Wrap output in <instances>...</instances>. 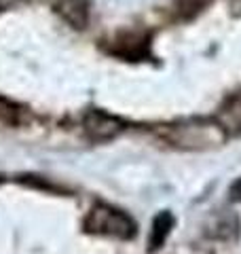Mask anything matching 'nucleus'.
<instances>
[{"mask_svg":"<svg viewBox=\"0 0 241 254\" xmlns=\"http://www.w3.org/2000/svg\"><path fill=\"white\" fill-rule=\"evenodd\" d=\"M17 121H19V110L9 100L0 98V125H17Z\"/></svg>","mask_w":241,"mask_h":254,"instance_id":"obj_8","label":"nucleus"},{"mask_svg":"<svg viewBox=\"0 0 241 254\" xmlns=\"http://www.w3.org/2000/svg\"><path fill=\"white\" fill-rule=\"evenodd\" d=\"M55 13L74 30H85L89 26V2L87 0H58Z\"/></svg>","mask_w":241,"mask_h":254,"instance_id":"obj_4","label":"nucleus"},{"mask_svg":"<svg viewBox=\"0 0 241 254\" xmlns=\"http://www.w3.org/2000/svg\"><path fill=\"white\" fill-rule=\"evenodd\" d=\"M174 214L172 212H159L155 218H152V225H150V237H148V250L150 252H157L161 250V246L167 242L172 229H174Z\"/></svg>","mask_w":241,"mask_h":254,"instance_id":"obj_5","label":"nucleus"},{"mask_svg":"<svg viewBox=\"0 0 241 254\" xmlns=\"http://www.w3.org/2000/svg\"><path fill=\"white\" fill-rule=\"evenodd\" d=\"M229 199L235 201V203H241V178H237V180L229 187Z\"/></svg>","mask_w":241,"mask_h":254,"instance_id":"obj_9","label":"nucleus"},{"mask_svg":"<svg viewBox=\"0 0 241 254\" xmlns=\"http://www.w3.org/2000/svg\"><path fill=\"white\" fill-rule=\"evenodd\" d=\"M216 121L224 127V131L227 133H235V136L241 133V95L231 98L227 104L220 108Z\"/></svg>","mask_w":241,"mask_h":254,"instance_id":"obj_6","label":"nucleus"},{"mask_svg":"<svg viewBox=\"0 0 241 254\" xmlns=\"http://www.w3.org/2000/svg\"><path fill=\"white\" fill-rule=\"evenodd\" d=\"M85 231L91 235H106L115 240H133L138 225L129 214L120 212L106 203H95L83 222Z\"/></svg>","mask_w":241,"mask_h":254,"instance_id":"obj_2","label":"nucleus"},{"mask_svg":"<svg viewBox=\"0 0 241 254\" xmlns=\"http://www.w3.org/2000/svg\"><path fill=\"white\" fill-rule=\"evenodd\" d=\"M167 144L180 150H210L227 142L229 133L216 119H190L165 125L159 131Z\"/></svg>","mask_w":241,"mask_h":254,"instance_id":"obj_1","label":"nucleus"},{"mask_svg":"<svg viewBox=\"0 0 241 254\" xmlns=\"http://www.w3.org/2000/svg\"><path fill=\"white\" fill-rule=\"evenodd\" d=\"M212 2H216V0H176L174 9L180 19H192L199 13H203Z\"/></svg>","mask_w":241,"mask_h":254,"instance_id":"obj_7","label":"nucleus"},{"mask_svg":"<svg viewBox=\"0 0 241 254\" xmlns=\"http://www.w3.org/2000/svg\"><path fill=\"white\" fill-rule=\"evenodd\" d=\"M2 182H4V176H0V185H2Z\"/></svg>","mask_w":241,"mask_h":254,"instance_id":"obj_10","label":"nucleus"},{"mask_svg":"<svg viewBox=\"0 0 241 254\" xmlns=\"http://www.w3.org/2000/svg\"><path fill=\"white\" fill-rule=\"evenodd\" d=\"M83 129L93 142H110L125 131V123L104 110H89L83 119Z\"/></svg>","mask_w":241,"mask_h":254,"instance_id":"obj_3","label":"nucleus"}]
</instances>
